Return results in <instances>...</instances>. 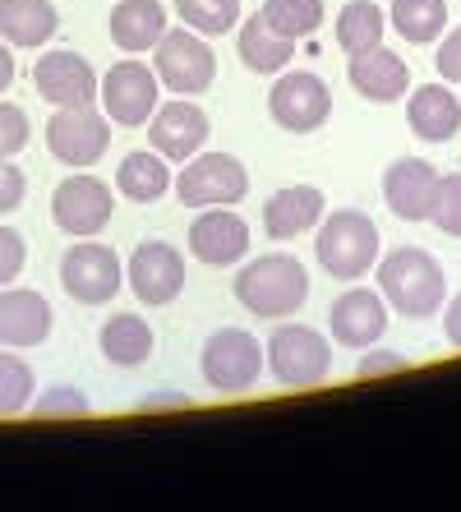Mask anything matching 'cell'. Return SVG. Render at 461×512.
<instances>
[{"instance_id": "6da1fadb", "label": "cell", "mask_w": 461, "mask_h": 512, "mask_svg": "<svg viewBox=\"0 0 461 512\" xmlns=\"http://www.w3.org/2000/svg\"><path fill=\"white\" fill-rule=\"evenodd\" d=\"M305 296H309L305 263L286 250L249 259L236 277V300L254 319H286V314H296L305 305Z\"/></svg>"}, {"instance_id": "7a4b0ae2", "label": "cell", "mask_w": 461, "mask_h": 512, "mask_svg": "<svg viewBox=\"0 0 461 512\" xmlns=\"http://www.w3.org/2000/svg\"><path fill=\"white\" fill-rule=\"evenodd\" d=\"M379 296L388 300L402 319H429V314L443 310V296H448V277L438 268L434 254L402 245L379 263Z\"/></svg>"}, {"instance_id": "3957f363", "label": "cell", "mask_w": 461, "mask_h": 512, "mask_svg": "<svg viewBox=\"0 0 461 512\" xmlns=\"http://www.w3.org/2000/svg\"><path fill=\"white\" fill-rule=\"evenodd\" d=\"M314 254H319V268L328 277L355 282V277H365L379 263V227L365 213H355V208H337V213L323 217Z\"/></svg>"}, {"instance_id": "277c9868", "label": "cell", "mask_w": 461, "mask_h": 512, "mask_svg": "<svg viewBox=\"0 0 461 512\" xmlns=\"http://www.w3.org/2000/svg\"><path fill=\"white\" fill-rule=\"evenodd\" d=\"M268 370L282 388H314L332 374V346L305 323H282L268 337Z\"/></svg>"}, {"instance_id": "5b68a950", "label": "cell", "mask_w": 461, "mask_h": 512, "mask_svg": "<svg viewBox=\"0 0 461 512\" xmlns=\"http://www.w3.org/2000/svg\"><path fill=\"white\" fill-rule=\"evenodd\" d=\"M199 370L208 379V388L217 393H249L263 374V346L245 333V328H217L208 342H203Z\"/></svg>"}, {"instance_id": "8992f818", "label": "cell", "mask_w": 461, "mask_h": 512, "mask_svg": "<svg viewBox=\"0 0 461 512\" xmlns=\"http://www.w3.org/2000/svg\"><path fill=\"white\" fill-rule=\"evenodd\" d=\"M157 56H153V70L171 93H208V84L217 79V56L213 47L203 42L194 28H166L162 42H157Z\"/></svg>"}, {"instance_id": "52a82bcc", "label": "cell", "mask_w": 461, "mask_h": 512, "mask_svg": "<svg viewBox=\"0 0 461 512\" xmlns=\"http://www.w3.org/2000/svg\"><path fill=\"white\" fill-rule=\"evenodd\" d=\"M249 190V171L231 153H203L190 157V167L176 176V199L185 208H231Z\"/></svg>"}, {"instance_id": "ba28073f", "label": "cell", "mask_w": 461, "mask_h": 512, "mask_svg": "<svg viewBox=\"0 0 461 512\" xmlns=\"http://www.w3.org/2000/svg\"><path fill=\"white\" fill-rule=\"evenodd\" d=\"M60 286H65L70 300H79V305H107V300H116L120 286H125L120 254L111 250V245L79 240V245H70L65 259H60Z\"/></svg>"}, {"instance_id": "9c48e42d", "label": "cell", "mask_w": 461, "mask_h": 512, "mask_svg": "<svg viewBox=\"0 0 461 512\" xmlns=\"http://www.w3.org/2000/svg\"><path fill=\"white\" fill-rule=\"evenodd\" d=\"M47 148L60 167H93L111 148V116H97V107H56L47 120Z\"/></svg>"}, {"instance_id": "30bf717a", "label": "cell", "mask_w": 461, "mask_h": 512, "mask_svg": "<svg viewBox=\"0 0 461 512\" xmlns=\"http://www.w3.org/2000/svg\"><path fill=\"white\" fill-rule=\"evenodd\" d=\"M268 116L277 120V130H286V134H309L332 116V93L319 74L291 70L268 88Z\"/></svg>"}, {"instance_id": "8fae6325", "label": "cell", "mask_w": 461, "mask_h": 512, "mask_svg": "<svg viewBox=\"0 0 461 512\" xmlns=\"http://www.w3.org/2000/svg\"><path fill=\"white\" fill-rule=\"evenodd\" d=\"M111 213H116L111 185L107 180H97V176H88V171L60 180L56 194H51V217H56V227L74 240L97 236V231L111 222Z\"/></svg>"}, {"instance_id": "7c38bea8", "label": "cell", "mask_w": 461, "mask_h": 512, "mask_svg": "<svg viewBox=\"0 0 461 512\" xmlns=\"http://www.w3.org/2000/svg\"><path fill=\"white\" fill-rule=\"evenodd\" d=\"M157 88H162V79H157V70H148L143 60H120V65H111L107 79H102V107H107L111 125H125V130H139V125H148L157 111Z\"/></svg>"}, {"instance_id": "4fadbf2b", "label": "cell", "mask_w": 461, "mask_h": 512, "mask_svg": "<svg viewBox=\"0 0 461 512\" xmlns=\"http://www.w3.org/2000/svg\"><path fill=\"white\" fill-rule=\"evenodd\" d=\"M125 282H130V291L143 305H171L185 291V259L166 240H143L130 254Z\"/></svg>"}, {"instance_id": "5bb4252c", "label": "cell", "mask_w": 461, "mask_h": 512, "mask_svg": "<svg viewBox=\"0 0 461 512\" xmlns=\"http://www.w3.org/2000/svg\"><path fill=\"white\" fill-rule=\"evenodd\" d=\"M33 84L51 107H93L97 102V70L74 51H51L33 65Z\"/></svg>"}, {"instance_id": "9a60e30c", "label": "cell", "mask_w": 461, "mask_h": 512, "mask_svg": "<svg viewBox=\"0 0 461 512\" xmlns=\"http://www.w3.org/2000/svg\"><path fill=\"white\" fill-rule=\"evenodd\" d=\"M208 134H213L208 130V116H203V107H194L190 97L166 102V107H157L153 120H148L153 153H162L166 162H190L203 143H208Z\"/></svg>"}, {"instance_id": "2e32d148", "label": "cell", "mask_w": 461, "mask_h": 512, "mask_svg": "<svg viewBox=\"0 0 461 512\" xmlns=\"http://www.w3.org/2000/svg\"><path fill=\"white\" fill-rule=\"evenodd\" d=\"M51 337V305L42 291L28 286H0V346L28 351Z\"/></svg>"}, {"instance_id": "e0dca14e", "label": "cell", "mask_w": 461, "mask_h": 512, "mask_svg": "<svg viewBox=\"0 0 461 512\" xmlns=\"http://www.w3.org/2000/svg\"><path fill=\"white\" fill-rule=\"evenodd\" d=\"M190 250L208 268H231L249 254V227L231 208H203L190 227Z\"/></svg>"}, {"instance_id": "ac0fdd59", "label": "cell", "mask_w": 461, "mask_h": 512, "mask_svg": "<svg viewBox=\"0 0 461 512\" xmlns=\"http://www.w3.org/2000/svg\"><path fill=\"white\" fill-rule=\"evenodd\" d=\"M388 333V300L369 286H351L346 296H337L332 305V337L351 351H365Z\"/></svg>"}, {"instance_id": "d6986e66", "label": "cell", "mask_w": 461, "mask_h": 512, "mask_svg": "<svg viewBox=\"0 0 461 512\" xmlns=\"http://www.w3.org/2000/svg\"><path fill=\"white\" fill-rule=\"evenodd\" d=\"M438 190V171L425 157H402L383 171V199L402 222H429V203Z\"/></svg>"}, {"instance_id": "ffe728a7", "label": "cell", "mask_w": 461, "mask_h": 512, "mask_svg": "<svg viewBox=\"0 0 461 512\" xmlns=\"http://www.w3.org/2000/svg\"><path fill=\"white\" fill-rule=\"evenodd\" d=\"M323 208H328L323 190H314V185H286V190H277L263 203V231H268V240H296L319 227Z\"/></svg>"}, {"instance_id": "44dd1931", "label": "cell", "mask_w": 461, "mask_h": 512, "mask_svg": "<svg viewBox=\"0 0 461 512\" xmlns=\"http://www.w3.org/2000/svg\"><path fill=\"white\" fill-rule=\"evenodd\" d=\"M346 79L365 102H397V97L411 93V70H406L402 56H392L388 47L360 51L346 65Z\"/></svg>"}, {"instance_id": "7402d4cb", "label": "cell", "mask_w": 461, "mask_h": 512, "mask_svg": "<svg viewBox=\"0 0 461 512\" xmlns=\"http://www.w3.org/2000/svg\"><path fill=\"white\" fill-rule=\"evenodd\" d=\"M406 125L415 139L425 143H448L461 130V97L448 84H425L415 88L406 102Z\"/></svg>"}, {"instance_id": "603a6c76", "label": "cell", "mask_w": 461, "mask_h": 512, "mask_svg": "<svg viewBox=\"0 0 461 512\" xmlns=\"http://www.w3.org/2000/svg\"><path fill=\"white\" fill-rule=\"evenodd\" d=\"M166 33V10L157 0H120L111 10V42L130 56H143L153 51Z\"/></svg>"}, {"instance_id": "cb8c5ba5", "label": "cell", "mask_w": 461, "mask_h": 512, "mask_svg": "<svg viewBox=\"0 0 461 512\" xmlns=\"http://www.w3.org/2000/svg\"><path fill=\"white\" fill-rule=\"evenodd\" d=\"M60 28L51 0H0V37L10 47H47Z\"/></svg>"}, {"instance_id": "d4e9b609", "label": "cell", "mask_w": 461, "mask_h": 512, "mask_svg": "<svg viewBox=\"0 0 461 512\" xmlns=\"http://www.w3.org/2000/svg\"><path fill=\"white\" fill-rule=\"evenodd\" d=\"M296 56V42L282 33H272V24L259 14H249L245 28H240V65L254 74H282Z\"/></svg>"}, {"instance_id": "484cf974", "label": "cell", "mask_w": 461, "mask_h": 512, "mask_svg": "<svg viewBox=\"0 0 461 512\" xmlns=\"http://www.w3.org/2000/svg\"><path fill=\"white\" fill-rule=\"evenodd\" d=\"M102 356L111 360V365H120V370H139V365H148V356H153V328L139 319V314H111L107 323H102Z\"/></svg>"}, {"instance_id": "4316f807", "label": "cell", "mask_w": 461, "mask_h": 512, "mask_svg": "<svg viewBox=\"0 0 461 512\" xmlns=\"http://www.w3.org/2000/svg\"><path fill=\"white\" fill-rule=\"evenodd\" d=\"M116 190L130 203H157L171 190V171L162 153H130L116 171Z\"/></svg>"}, {"instance_id": "83f0119b", "label": "cell", "mask_w": 461, "mask_h": 512, "mask_svg": "<svg viewBox=\"0 0 461 512\" xmlns=\"http://www.w3.org/2000/svg\"><path fill=\"white\" fill-rule=\"evenodd\" d=\"M383 28H388V19H383V10L374 0H351V5H342V14H337V42H342L346 56L383 47Z\"/></svg>"}, {"instance_id": "f1b7e54d", "label": "cell", "mask_w": 461, "mask_h": 512, "mask_svg": "<svg viewBox=\"0 0 461 512\" xmlns=\"http://www.w3.org/2000/svg\"><path fill=\"white\" fill-rule=\"evenodd\" d=\"M392 28L406 42H434L448 28V0H392Z\"/></svg>"}, {"instance_id": "f546056e", "label": "cell", "mask_w": 461, "mask_h": 512, "mask_svg": "<svg viewBox=\"0 0 461 512\" xmlns=\"http://www.w3.org/2000/svg\"><path fill=\"white\" fill-rule=\"evenodd\" d=\"M33 388H37L33 365L5 346V351H0V420L24 416L28 406H33Z\"/></svg>"}, {"instance_id": "4dcf8cb0", "label": "cell", "mask_w": 461, "mask_h": 512, "mask_svg": "<svg viewBox=\"0 0 461 512\" xmlns=\"http://www.w3.org/2000/svg\"><path fill=\"white\" fill-rule=\"evenodd\" d=\"M176 14L199 37H222L240 24V0H176Z\"/></svg>"}, {"instance_id": "1f68e13d", "label": "cell", "mask_w": 461, "mask_h": 512, "mask_svg": "<svg viewBox=\"0 0 461 512\" xmlns=\"http://www.w3.org/2000/svg\"><path fill=\"white\" fill-rule=\"evenodd\" d=\"M263 19L272 24V33L300 42V37L319 33L323 0H263Z\"/></svg>"}, {"instance_id": "d6a6232c", "label": "cell", "mask_w": 461, "mask_h": 512, "mask_svg": "<svg viewBox=\"0 0 461 512\" xmlns=\"http://www.w3.org/2000/svg\"><path fill=\"white\" fill-rule=\"evenodd\" d=\"M33 416H42V420H83L88 411H93V402L79 393V388H70V383H56V388H47V393L37 397L33 406H28Z\"/></svg>"}, {"instance_id": "836d02e7", "label": "cell", "mask_w": 461, "mask_h": 512, "mask_svg": "<svg viewBox=\"0 0 461 512\" xmlns=\"http://www.w3.org/2000/svg\"><path fill=\"white\" fill-rule=\"evenodd\" d=\"M429 222L443 236H461V176H438L434 203H429Z\"/></svg>"}, {"instance_id": "e575fe53", "label": "cell", "mask_w": 461, "mask_h": 512, "mask_svg": "<svg viewBox=\"0 0 461 512\" xmlns=\"http://www.w3.org/2000/svg\"><path fill=\"white\" fill-rule=\"evenodd\" d=\"M28 139H33L28 111H24V107H14V102H0V157L24 153Z\"/></svg>"}, {"instance_id": "d590c367", "label": "cell", "mask_w": 461, "mask_h": 512, "mask_svg": "<svg viewBox=\"0 0 461 512\" xmlns=\"http://www.w3.org/2000/svg\"><path fill=\"white\" fill-rule=\"evenodd\" d=\"M28 263V245L14 227H0V286H14V277L24 273Z\"/></svg>"}, {"instance_id": "8d00e7d4", "label": "cell", "mask_w": 461, "mask_h": 512, "mask_svg": "<svg viewBox=\"0 0 461 512\" xmlns=\"http://www.w3.org/2000/svg\"><path fill=\"white\" fill-rule=\"evenodd\" d=\"M24 194H28V180H24V171L14 167L10 157H0V217H5V213H14V208L24 203Z\"/></svg>"}, {"instance_id": "74e56055", "label": "cell", "mask_w": 461, "mask_h": 512, "mask_svg": "<svg viewBox=\"0 0 461 512\" xmlns=\"http://www.w3.org/2000/svg\"><path fill=\"white\" fill-rule=\"evenodd\" d=\"M438 74L448 79V84H461V28L452 37H443V47H438Z\"/></svg>"}, {"instance_id": "f35d334b", "label": "cell", "mask_w": 461, "mask_h": 512, "mask_svg": "<svg viewBox=\"0 0 461 512\" xmlns=\"http://www.w3.org/2000/svg\"><path fill=\"white\" fill-rule=\"evenodd\" d=\"M392 370H406V356H397V351H369V356L355 365V374H360V379H374V374H392Z\"/></svg>"}, {"instance_id": "ab89813d", "label": "cell", "mask_w": 461, "mask_h": 512, "mask_svg": "<svg viewBox=\"0 0 461 512\" xmlns=\"http://www.w3.org/2000/svg\"><path fill=\"white\" fill-rule=\"evenodd\" d=\"M171 406H190V397L185 393H153L139 402V411H171Z\"/></svg>"}, {"instance_id": "60d3db41", "label": "cell", "mask_w": 461, "mask_h": 512, "mask_svg": "<svg viewBox=\"0 0 461 512\" xmlns=\"http://www.w3.org/2000/svg\"><path fill=\"white\" fill-rule=\"evenodd\" d=\"M443 333H448V342L461 351V296L448 305V314H443Z\"/></svg>"}, {"instance_id": "b9f144b4", "label": "cell", "mask_w": 461, "mask_h": 512, "mask_svg": "<svg viewBox=\"0 0 461 512\" xmlns=\"http://www.w3.org/2000/svg\"><path fill=\"white\" fill-rule=\"evenodd\" d=\"M14 84V56H10V42L0 37V93Z\"/></svg>"}]
</instances>
